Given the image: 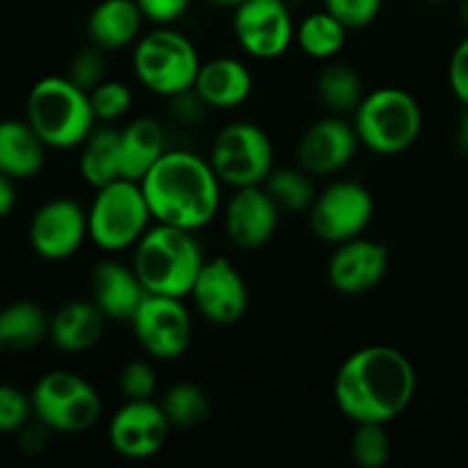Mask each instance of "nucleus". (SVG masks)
<instances>
[{"mask_svg":"<svg viewBox=\"0 0 468 468\" xmlns=\"http://www.w3.org/2000/svg\"><path fill=\"white\" fill-rule=\"evenodd\" d=\"M416 393V370L396 347L368 346L347 356L334 379V400L355 423H391Z\"/></svg>","mask_w":468,"mask_h":468,"instance_id":"nucleus-1","label":"nucleus"},{"mask_svg":"<svg viewBox=\"0 0 468 468\" xmlns=\"http://www.w3.org/2000/svg\"><path fill=\"white\" fill-rule=\"evenodd\" d=\"M219 183L210 160L192 151L167 149L140 186L155 222L197 231L219 213Z\"/></svg>","mask_w":468,"mask_h":468,"instance_id":"nucleus-2","label":"nucleus"},{"mask_svg":"<svg viewBox=\"0 0 468 468\" xmlns=\"http://www.w3.org/2000/svg\"><path fill=\"white\" fill-rule=\"evenodd\" d=\"M133 270L146 292L187 297L206 259L195 231L155 222L133 247Z\"/></svg>","mask_w":468,"mask_h":468,"instance_id":"nucleus-3","label":"nucleus"},{"mask_svg":"<svg viewBox=\"0 0 468 468\" xmlns=\"http://www.w3.org/2000/svg\"><path fill=\"white\" fill-rule=\"evenodd\" d=\"M26 122L48 149L80 146L96 128L90 91L67 76L41 78L27 91Z\"/></svg>","mask_w":468,"mask_h":468,"instance_id":"nucleus-4","label":"nucleus"},{"mask_svg":"<svg viewBox=\"0 0 468 468\" xmlns=\"http://www.w3.org/2000/svg\"><path fill=\"white\" fill-rule=\"evenodd\" d=\"M352 123L366 149L379 155H396L419 140L423 112L410 91L382 87L364 96Z\"/></svg>","mask_w":468,"mask_h":468,"instance_id":"nucleus-5","label":"nucleus"},{"mask_svg":"<svg viewBox=\"0 0 468 468\" xmlns=\"http://www.w3.org/2000/svg\"><path fill=\"white\" fill-rule=\"evenodd\" d=\"M201 59L183 32L160 26L137 39L133 71L140 85L160 96H178L195 87Z\"/></svg>","mask_w":468,"mask_h":468,"instance_id":"nucleus-6","label":"nucleus"},{"mask_svg":"<svg viewBox=\"0 0 468 468\" xmlns=\"http://www.w3.org/2000/svg\"><path fill=\"white\" fill-rule=\"evenodd\" d=\"M151 219L140 183L119 178L96 187V197L87 210V231L99 250L117 254L140 242Z\"/></svg>","mask_w":468,"mask_h":468,"instance_id":"nucleus-7","label":"nucleus"},{"mask_svg":"<svg viewBox=\"0 0 468 468\" xmlns=\"http://www.w3.org/2000/svg\"><path fill=\"white\" fill-rule=\"evenodd\" d=\"M37 420L59 434H80L101 419V398L96 388L71 370H50L41 375L30 393Z\"/></svg>","mask_w":468,"mask_h":468,"instance_id":"nucleus-8","label":"nucleus"},{"mask_svg":"<svg viewBox=\"0 0 468 468\" xmlns=\"http://www.w3.org/2000/svg\"><path fill=\"white\" fill-rule=\"evenodd\" d=\"M210 165L231 187L263 186L274 169V149L268 133L251 122H233L215 135Z\"/></svg>","mask_w":468,"mask_h":468,"instance_id":"nucleus-9","label":"nucleus"},{"mask_svg":"<svg viewBox=\"0 0 468 468\" xmlns=\"http://www.w3.org/2000/svg\"><path fill=\"white\" fill-rule=\"evenodd\" d=\"M375 213V201L368 187L356 181H334L315 195L309 208L311 231L324 242H341L359 238Z\"/></svg>","mask_w":468,"mask_h":468,"instance_id":"nucleus-10","label":"nucleus"},{"mask_svg":"<svg viewBox=\"0 0 468 468\" xmlns=\"http://www.w3.org/2000/svg\"><path fill=\"white\" fill-rule=\"evenodd\" d=\"M131 327L142 350L154 359H176L192 341V318L181 297L146 292L133 314Z\"/></svg>","mask_w":468,"mask_h":468,"instance_id":"nucleus-11","label":"nucleus"},{"mask_svg":"<svg viewBox=\"0 0 468 468\" xmlns=\"http://www.w3.org/2000/svg\"><path fill=\"white\" fill-rule=\"evenodd\" d=\"M233 35L251 58L274 59L291 48L295 23L283 0H245L233 12Z\"/></svg>","mask_w":468,"mask_h":468,"instance_id":"nucleus-12","label":"nucleus"},{"mask_svg":"<svg viewBox=\"0 0 468 468\" xmlns=\"http://www.w3.org/2000/svg\"><path fill=\"white\" fill-rule=\"evenodd\" d=\"M172 423L154 400H126L110 419L108 439L117 455L126 460H149L167 443Z\"/></svg>","mask_w":468,"mask_h":468,"instance_id":"nucleus-13","label":"nucleus"},{"mask_svg":"<svg viewBox=\"0 0 468 468\" xmlns=\"http://www.w3.org/2000/svg\"><path fill=\"white\" fill-rule=\"evenodd\" d=\"M190 297L197 311L218 327H231L240 323L250 304L245 279L224 256L206 261L192 286Z\"/></svg>","mask_w":468,"mask_h":468,"instance_id":"nucleus-14","label":"nucleus"},{"mask_svg":"<svg viewBox=\"0 0 468 468\" xmlns=\"http://www.w3.org/2000/svg\"><path fill=\"white\" fill-rule=\"evenodd\" d=\"M87 236V210L67 197L46 201L30 219V245L46 261L69 259Z\"/></svg>","mask_w":468,"mask_h":468,"instance_id":"nucleus-15","label":"nucleus"},{"mask_svg":"<svg viewBox=\"0 0 468 468\" xmlns=\"http://www.w3.org/2000/svg\"><path fill=\"white\" fill-rule=\"evenodd\" d=\"M355 123L332 114L311 123L297 144V165L311 176H332L352 163L359 149Z\"/></svg>","mask_w":468,"mask_h":468,"instance_id":"nucleus-16","label":"nucleus"},{"mask_svg":"<svg viewBox=\"0 0 468 468\" xmlns=\"http://www.w3.org/2000/svg\"><path fill=\"white\" fill-rule=\"evenodd\" d=\"M279 208L263 186L238 187L224 208V231L229 242L242 251H254L272 240Z\"/></svg>","mask_w":468,"mask_h":468,"instance_id":"nucleus-17","label":"nucleus"},{"mask_svg":"<svg viewBox=\"0 0 468 468\" xmlns=\"http://www.w3.org/2000/svg\"><path fill=\"white\" fill-rule=\"evenodd\" d=\"M388 272V250L378 240L352 238L341 242L327 265V277L341 295H361L384 282Z\"/></svg>","mask_w":468,"mask_h":468,"instance_id":"nucleus-18","label":"nucleus"},{"mask_svg":"<svg viewBox=\"0 0 468 468\" xmlns=\"http://www.w3.org/2000/svg\"><path fill=\"white\" fill-rule=\"evenodd\" d=\"M91 302L99 306L108 320H131L146 291L133 265L122 261H101L90 277Z\"/></svg>","mask_w":468,"mask_h":468,"instance_id":"nucleus-19","label":"nucleus"},{"mask_svg":"<svg viewBox=\"0 0 468 468\" xmlns=\"http://www.w3.org/2000/svg\"><path fill=\"white\" fill-rule=\"evenodd\" d=\"M192 90L204 101L206 108L233 110L250 99L254 90V78L247 64L224 55V58L201 62Z\"/></svg>","mask_w":468,"mask_h":468,"instance_id":"nucleus-20","label":"nucleus"},{"mask_svg":"<svg viewBox=\"0 0 468 468\" xmlns=\"http://www.w3.org/2000/svg\"><path fill=\"white\" fill-rule=\"evenodd\" d=\"M103 311L91 300H73L59 306L50 318L48 338L58 350L69 355H80L99 346L105 334Z\"/></svg>","mask_w":468,"mask_h":468,"instance_id":"nucleus-21","label":"nucleus"},{"mask_svg":"<svg viewBox=\"0 0 468 468\" xmlns=\"http://www.w3.org/2000/svg\"><path fill=\"white\" fill-rule=\"evenodd\" d=\"M144 21L135 0H101L87 18V35L99 48L119 50L140 39Z\"/></svg>","mask_w":468,"mask_h":468,"instance_id":"nucleus-22","label":"nucleus"},{"mask_svg":"<svg viewBox=\"0 0 468 468\" xmlns=\"http://www.w3.org/2000/svg\"><path fill=\"white\" fill-rule=\"evenodd\" d=\"M119 149L123 178L140 183L167 151L163 123L154 117L133 119L119 131Z\"/></svg>","mask_w":468,"mask_h":468,"instance_id":"nucleus-23","label":"nucleus"},{"mask_svg":"<svg viewBox=\"0 0 468 468\" xmlns=\"http://www.w3.org/2000/svg\"><path fill=\"white\" fill-rule=\"evenodd\" d=\"M46 149L35 128L26 119L0 122V172L14 181L37 176L46 163Z\"/></svg>","mask_w":468,"mask_h":468,"instance_id":"nucleus-24","label":"nucleus"},{"mask_svg":"<svg viewBox=\"0 0 468 468\" xmlns=\"http://www.w3.org/2000/svg\"><path fill=\"white\" fill-rule=\"evenodd\" d=\"M50 318L37 302H12L0 309V352H26L48 336Z\"/></svg>","mask_w":468,"mask_h":468,"instance_id":"nucleus-25","label":"nucleus"},{"mask_svg":"<svg viewBox=\"0 0 468 468\" xmlns=\"http://www.w3.org/2000/svg\"><path fill=\"white\" fill-rule=\"evenodd\" d=\"M80 176L91 187H103L108 183L123 178L122 149H119V131L112 126H96L82 142Z\"/></svg>","mask_w":468,"mask_h":468,"instance_id":"nucleus-26","label":"nucleus"},{"mask_svg":"<svg viewBox=\"0 0 468 468\" xmlns=\"http://www.w3.org/2000/svg\"><path fill=\"white\" fill-rule=\"evenodd\" d=\"M346 39L347 27L327 9L309 14L295 27V41L300 44L302 53L314 59H332L334 55L341 53Z\"/></svg>","mask_w":468,"mask_h":468,"instance_id":"nucleus-27","label":"nucleus"},{"mask_svg":"<svg viewBox=\"0 0 468 468\" xmlns=\"http://www.w3.org/2000/svg\"><path fill=\"white\" fill-rule=\"evenodd\" d=\"M318 96L324 108L334 114H355L359 103L364 101V82L361 76L346 62H334L320 71L318 76Z\"/></svg>","mask_w":468,"mask_h":468,"instance_id":"nucleus-28","label":"nucleus"},{"mask_svg":"<svg viewBox=\"0 0 468 468\" xmlns=\"http://www.w3.org/2000/svg\"><path fill=\"white\" fill-rule=\"evenodd\" d=\"M265 192L272 197L279 210L304 213L315 199V187L311 174L302 167H279L270 172L263 181Z\"/></svg>","mask_w":468,"mask_h":468,"instance_id":"nucleus-29","label":"nucleus"},{"mask_svg":"<svg viewBox=\"0 0 468 468\" xmlns=\"http://www.w3.org/2000/svg\"><path fill=\"white\" fill-rule=\"evenodd\" d=\"M165 416L172 428L190 430L204 423L210 414V400L201 387L192 382H178L165 391L163 402Z\"/></svg>","mask_w":468,"mask_h":468,"instance_id":"nucleus-30","label":"nucleus"},{"mask_svg":"<svg viewBox=\"0 0 468 468\" xmlns=\"http://www.w3.org/2000/svg\"><path fill=\"white\" fill-rule=\"evenodd\" d=\"M350 455L359 468H382L391 457V441L382 423H356Z\"/></svg>","mask_w":468,"mask_h":468,"instance_id":"nucleus-31","label":"nucleus"},{"mask_svg":"<svg viewBox=\"0 0 468 468\" xmlns=\"http://www.w3.org/2000/svg\"><path fill=\"white\" fill-rule=\"evenodd\" d=\"M90 103L91 110H94L96 122L110 123L122 119L123 114L131 110L133 94L131 90H128V85L105 78L101 85H96L94 90L90 91Z\"/></svg>","mask_w":468,"mask_h":468,"instance_id":"nucleus-32","label":"nucleus"},{"mask_svg":"<svg viewBox=\"0 0 468 468\" xmlns=\"http://www.w3.org/2000/svg\"><path fill=\"white\" fill-rule=\"evenodd\" d=\"M119 391L126 400H154L158 391V375L149 361H128L119 373Z\"/></svg>","mask_w":468,"mask_h":468,"instance_id":"nucleus-33","label":"nucleus"},{"mask_svg":"<svg viewBox=\"0 0 468 468\" xmlns=\"http://www.w3.org/2000/svg\"><path fill=\"white\" fill-rule=\"evenodd\" d=\"M105 53L108 50L99 48L94 44H91V48L80 50L71 59V64H69V80H73L85 91H91L96 85H101L108 78V59H105Z\"/></svg>","mask_w":468,"mask_h":468,"instance_id":"nucleus-34","label":"nucleus"},{"mask_svg":"<svg viewBox=\"0 0 468 468\" xmlns=\"http://www.w3.org/2000/svg\"><path fill=\"white\" fill-rule=\"evenodd\" d=\"M32 414L30 396L12 384H0V434L21 432Z\"/></svg>","mask_w":468,"mask_h":468,"instance_id":"nucleus-35","label":"nucleus"},{"mask_svg":"<svg viewBox=\"0 0 468 468\" xmlns=\"http://www.w3.org/2000/svg\"><path fill=\"white\" fill-rule=\"evenodd\" d=\"M324 9L338 18L347 30L370 26L382 12L384 0H323Z\"/></svg>","mask_w":468,"mask_h":468,"instance_id":"nucleus-36","label":"nucleus"},{"mask_svg":"<svg viewBox=\"0 0 468 468\" xmlns=\"http://www.w3.org/2000/svg\"><path fill=\"white\" fill-rule=\"evenodd\" d=\"M448 82L457 101L468 110V35L452 50L451 64H448Z\"/></svg>","mask_w":468,"mask_h":468,"instance_id":"nucleus-37","label":"nucleus"},{"mask_svg":"<svg viewBox=\"0 0 468 468\" xmlns=\"http://www.w3.org/2000/svg\"><path fill=\"white\" fill-rule=\"evenodd\" d=\"M146 21L155 26H172L190 7V0H135Z\"/></svg>","mask_w":468,"mask_h":468,"instance_id":"nucleus-38","label":"nucleus"},{"mask_svg":"<svg viewBox=\"0 0 468 468\" xmlns=\"http://www.w3.org/2000/svg\"><path fill=\"white\" fill-rule=\"evenodd\" d=\"M16 206V187H14V178L0 172V219L7 218Z\"/></svg>","mask_w":468,"mask_h":468,"instance_id":"nucleus-39","label":"nucleus"},{"mask_svg":"<svg viewBox=\"0 0 468 468\" xmlns=\"http://www.w3.org/2000/svg\"><path fill=\"white\" fill-rule=\"evenodd\" d=\"M206 3H210V5H219V7H233V9H236L238 5L245 3V0H206Z\"/></svg>","mask_w":468,"mask_h":468,"instance_id":"nucleus-40","label":"nucleus"},{"mask_svg":"<svg viewBox=\"0 0 468 468\" xmlns=\"http://www.w3.org/2000/svg\"><path fill=\"white\" fill-rule=\"evenodd\" d=\"M460 16H462V21H464L466 26H468V0H462V5H460Z\"/></svg>","mask_w":468,"mask_h":468,"instance_id":"nucleus-41","label":"nucleus"}]
</instances>
